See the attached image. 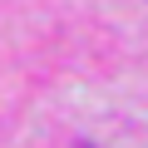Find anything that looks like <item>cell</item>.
Masks as SVG:
<instances>
[]
</instances>
